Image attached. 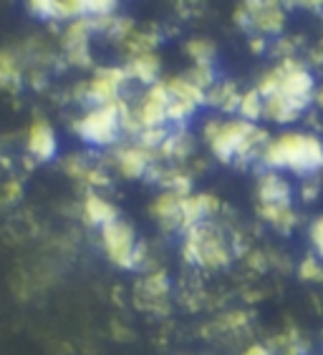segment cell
Instances as JSON below:
<instances>
[{"label":"cell","instance_id":"16","mask_svg":"<svg viewBox=\"0 0 323 355\" xmlns=\"http://www.w3.org/2000/svg\"><path fill=\"white\" fill-rule=\"evenodd\" d=\"M182 197L177 191H162L154 202H151V214L159 222L165 232H182Z\"/></svg>","mask_w":323,"mask_h":355},{"label":"cell","instance_id":"17","mask_svg":"<svg viewBox=\"0 0 323 355\" xmlns=\"http://www.w3.org/2000/svg\"><path fill=\"white\" fill-rule=\"evenodd\" d=\"M81 214H83V222L89 227H103L109 225V222H114V219H119V209L106 197H101L97 189L86 191L81 205Z\"/></svg>","mask_w":323,"mask_h":355},{"label":"cell","instance_id":"24","mask_svg":"<svg viewBox=\"0 0 323 355\" xmlns=\"http://www.w3.org/2000/svg\"><path fill=\"white\" fill-rule=\"evenodd\" d=\"M240 119L250 123H258L263 119V96L258 94V89L242 91L240 103H238V111H235Z\"/></svg>","mask_w":323,"mask_h":355},{"label":"cell","instance_id":"13","mask_svg":"<svg viewBox=\"0 0 323 355\" xmlns=\"http://www.w3.org/2000/svg\"><path fill=\"white\" fill-rule=\"evenodd\" d=\"M63 171H66L71 179L86 184L89 189H103V187L111 184L106 169H103L101 164H94V162H91L89 157H83V154H74V157L63 159Z\"/></svg>","mask_w":323,"mask_h":355},{"label":"cell","instance_id":"8","mask_svg":"<svg viewBox=\"0 0 323 355\" xmlns=\"http://www.w3.org/2000/svg\"><path fill=\"white\" fill-rule=\"evenodd\" d=\"M172 300V282L165 270H151L147 277H142L137 285V305L151 315L169 313Z\"/></svg>","mask_w":323,"mask_h":355},{"label":"cell","instance_id":"26","mask_svg":"<svg viewBox=\"0 0 323 355\" xmlns=\"http://www.w3.org/2000/svg\"><path fill=\"white\" fill-rule=\"evenodd\" d=\"M78 6L86 18H101V15H114L117 0H78Z\"/></svg>","mask_w":323,"mask_h":355},{"label":"cell","instance_id":"2","mask_svg":"<svg viewBox=\"0 0 323 355\" xmlns=\"http://www.w3.org/2000/svg\"><path fill=\"white\" fill-rule=\"evenodd\" d=\"M263 169L293 171L298 177H313L323 171V141L308 131H285L268 139L260 154Z\"/></svg>","mask_w":323,"mask_h":355},{"label":"cell","instance_id":"36","mask_svg":"<svg viewBox=\"0 0 323 355\" xmlns=\"http://www.w3.org/2000/svg\"><path fill=\"white\" fill-rule=\"evenodd\" d=\"M313 103H316L318 109H323V86H321V89L313 91Z\"/></svg>","mask_w":323,"mask_h":355},{"label":"cell","instance_id":"3","mask_svg":"<svg viewBox=\"0 0 323 355\" xmlns=\"http://www.w3.org/2000/svg\"><path fill=\"white\" fill-rule=\"evenodd\" d=\"M185 239H182V257L187 265L199 267V270H222L233 262L235 247L222 232V227H217L213 219L197 222L190 230H185Z\"/></svg>","mask_w":323,"mask_h":355},{"label":"cell","instance_id":"27","mask_svg":"<svg viewBox=\"0 0 323 355\" xmlns=\"http://www.w3.org/2000/svg\"><path fill=\"white\" fill-rule=\"evenodd\" d=\"M298 275L308 282H323V262L316 254H306L303 262L298 265Z\"/></svg>","mask_w":323,"mask_h":355},{"label":"cell","instance_id":"9","mask_svg":"<svg viewBox=\"0 0 323 355\" xmlns=\"http://www.w3.org/2000/svg\"><path fill=\"white\" fill-rule=\"evenodd\" d=\"M111 164L117 166V171L126 179H144L151 171V166L157 164V154L142 144L131 141L124 146H117L111 154Z\"/></svg>","mask_w":323,"mask_h":355},{"label":"cell","instance_id":"14","mask_svg":"<svg viewBox=\"0 0 323 355\" xmlns=\"http://www.w3.org/2000/svg\"><path fill=\"white\" fill-rule=\"evenodd\" d=\"M26 149L35 162H51V159H56L58 139H56V131L51 129V123H46L43 119L31 123L26 137Z\"/></svg>","mask_w":323,"mask_h":355},{"label":"cell","instance_id":"31","mask_svg":"<svg viewBox=\"0 0 323 355\" xmlns=\"http://www.w3.org/2000/svg\"><path fill=\"white\" fill-rule=\"evenodd\" d=\"M318 191H321V182L313 177H303V184H301V199L303 202H316Z\"/></svg>","mask_w":323,"mask_h":355},{"label":"cell","instance_id":"25","mask_svg":"<svg viewBox=\"0 0 323 355\" xmlns=\"http://www.w3.org/2000/svg\"><path fill=\"white\" fill-rule=\"evenodd\" d=\"M21 81V63L10 51H0V89H13Z\"/></svg>","mask_w":323,"mask_h":355},{"label":"cell","instance_id":"1","mask_svg":"<svg viewBox=\"0 0 323 355\" xmlns=\"http://www.w3.org/2000/svg\"><path fill=\"white\" fill-rule=\"evenodd\" d=\"M202 139L217 162L245 166L260 162V154L270 137L258 123H250L240 116H227L207 119L202 126Z\"/></svg>","mask_w":323,"mask_h":355},{"label":"cell","instance_id":"22","mask_svg":"<svg viewBox=\"0 0 323 355\" xmlns=\"http://www.w3.org/2000/svg\"><path fill=\"white\" fill-rule=\"evenodd\" d=\"M270 350L275 355H308L310 343L298 328H285L283 333H278L273 338Z\"/></svg>","mask_w":323,"mask_h":355},{"label":"cell","instance_id":"12","mask_svg":"<svg viewBox=\"0 0 323 355\" xmlns=\"http://www.w3.org/2000/svg\"><path fill=\"white\" fill-rule=\"evenodd\" d=\"M258 205H293V187L281 171L263 169L255 184Z\"/></svg>","mask_w":323,"mask_h":355},{"label":"cell","instance_id":"23","mask_svg":"<svg viewBox=\"0 0 323 355\" xmlns=\"http://www.w3.org/2000/svg\"><path fill=\"white\" fill-rule=\"evenodd\" d=\"M185 51L192 58V66H215L217 48H215L213 41H207V38H190Z\"/></svg>","mask_w":323,"mask_h":355},{"label":"cell","instance_id":"18","mask_svg":"<svg viewBox=\"0 0 323 355\" xmlns=\"http://www.w3.org/2000/svg\"><path fill=\"white\" fill-rule=\"evenodd\" d=\"M205 96H207L205 106H213V109L222 111V114H227V116H235L242 91L238 89L233 81H215L213 86L205 91Z\"/></svg>","mask_w":323,"mask_h":355},{"label":"cell","instance_id":"28","mask_svg":"<svg viewBox=\"0 0 323 355\" xmlns=\"http://www.w3.org/2000/svg\"><path fill=\"white\" fill-rule=\"evenodd\" d=\"M28 10L43 21L58 18V0H28Z\"/></svg>","mask_w":323,"mask_h":355},{"label":"cell","instance_id":"10","mask_svg":"<svg viewBox=\"0 0 323 355\" xmlns=\"http://www.w3.org/2000/svg\"><path fill=\"white\" fill-rule=\"evenodd\" d=\"M91 35H94V23L86 15L74 18L63 33V53H66L69 63H74L78 69L91 66Z\"/></svg>","mask_w":323,"mask_h":355},{"label":"cell","instance_id":"33","mask_svg":"<svg viewBox=\"0 0 323 355\" xmlns=\"http://www.w3.org/2000/svg\"><path fill=\"white\" fill-rule=\"evenodd\" d=\"M242 355H275V353L265 343H253V345H248V348L242 350Z\"/></svg>","mask_w":323,"mask_h":355},{"label":"cell","instance_id":"6","mask_svg":"<svg viewBox=\"0 0 323 355\" xmlns=\"http://www.w3.org/2000/svg\"><path fill=\"white\" fill-rule=\"evenodd\" d=\"M99 234H101V247L106 260L119 270H139L149 260L147 247L139 242L134 227L126 225L124 219H114L109 225L99 227Z\"/></svg>","mask_w":323,"mask_h":355},{"label":"cell","instance_id":"29","mask_svg":"<svg viewBox=\"0 0 323 355\" xmlns=\"http://www.w3.org/2000/svg\"><path fill=\"white\" fill-rule=\"evenodd\" d=\"M187 78H192L199 89H205V91L217 81V78H215V66H192L190 73H187Z\"/></svg>","mask_w":323,"mask_h":355},{"label":"cell","instance_id":"37","mask_svg":"<svg viewBox=\"0 0 323 355\" xmlns=\"http://www.w3.org/2000/svg\"><path fill=\"white\" fill-rule=\"evenodd\" d=\"M258 3H263V0H245L242 6H258Z\"/></svg>","mask_w":323,"mask_h":355},{"label":"cell","instance_id":"21","mask_svg":"<svg viewBox=\"0 0 323 355\" xmlns=\"http://www.w3.org/2000/svg\"><path fill=\"white\" fill-rule=\"evenodd\" d=\"M258 212H260V217L273 227L275 232L281 234L293 232L298 225V214L293 209V205H258Z\"/></svg>","mask_w":323,"mask_h":355},{"label":"cell","instance_id":"5","mask_svg":"<svg viewBox=\"0 0 323 355\" xmlns=\"http://www.w3.org/2000/svg\"><path fill=\"white\" fill-rule=\"evenodd\" d=\"M71 129L83 144L94 149H106L119 141L122 131V101L103 103V106H89L81 116L76 119Z\"/></svg>","mask_w":323,"mask_h":355},{"label":"cell","instance_id":"34","mask_svg":"<svg viewBox=\"0 0 323 355\" xmlns=\"http://www.w3.org/2000/svg\"><path fill=\"white\" fill-rule=\"evenodd\" d=\"M18 197H21V182H8L6 184V199L15 202Z\"/></svg>","mask_w":323,"mask_h":355},{"label":"cell","instance_id":"35","mask_svg":"<svg viewBox=\"0 0 323 355\" xmlns=\"http://www.w3.org/2000/svg\"><path fill=\"white\" fill-rule=\"evenodd\" d=\"M303 8H308V10H316V13H321L323 10V0H301Z\"/></svg>","mask_w":323,"mask_h":355},{"label":"cell","instance_id":"4","mask_svg":"<svg viewBox=\"0 0 323 355\" xmlns=\"http://www.w3.org/2000/svg\"><path fill=\"white\" fill-rule=\"evenodd\" d=\"M258 94L265 98V96H283L288 98L290 103H296L298 109H308L313 103V91H316V78L310 73L296 55H288L283 58L281 63H275L273 69L265 71L258 81Z\"/></svg>","mask_w":323,"mask_h":355},{"label":"cell","instance_id":"15","mask_svg":"<svg viewBox=\"0 0 323 355\" xmlns=\"http://www.w3.org/2000/svg\"><path fill=\"white\" fill-rule=\"evenodd\" d=\"M217 209H220L217 197L207 194V191H190V194L182 197V225H185V230H190L197 222L213 219L217 214Z\"/></svg>","mask_w":323,"mask_h":355},{"label":"cell","instance_id":"32","mask_svg":"<svg viewBox=\"0 0 323 355\" xmlns=\"http://www.w3.org/2000/svg\"><path fill=\"white\" fill-rule=\"evenodd\" d=\"M248 46H250V51H255V53H263V51L268 48V38H265V35H260V33H253V35H250Z\"/></svg>","mask_w":323,"mask_h":355},{"label":"cell","instance_id":"19","mask_svg":"<svg viewBox=\"0 0 323 355\" xmlns=\"http://www.w3.org/2000/svg\"><path fill=\"white\" fill-rule=\"evenodd\" d=\"M126 73H129L131 81H139L144 86H151V83L159 81V58L154 55V51H147V53H134L129 55L126 61Z\"/></svg>","mask_w":323,"mask_h":355},{"label":"cell","instance_id":"11","mask_svg":"<svg viewBox=\"0 0 323 355\" xmlns=\"http://www.w3.org/2000/svg\"><path fill=\"white\" fill-rule=\"evenodd\" d=\"M250 15V31L260 35H278L285 28V8L281 0H263L258 6H245Z\"/></svg>","mask_w":323,"mask_h":355},{"label":"cell","instance_id":"20","mask_svg":"<svg viewBox=\"0 0 323 355\" xmlns=\"http://www.w3.org/2000/svg\"><path fill=\"white\" fill-rule=\"evenodd\" d=\"M192 146H194L192 137L187 134L185 126H172L165 141L159 144L157 157L169 159V162H182V159H187L190 154H192Z\"/></svg>","mask_w":323,"mask_h":355},{"label":"cell","instance_id":"30","mask_svg":"<svg viewBox=\"0 0 323 355\" xmlns=\"http://www.w3.org/2000/svg\"><path fill=\"white\" fill-rule=\"evenodd\" d=\"M308 237H310V247H313V254L323 262V214L310 222Z\"/></svg>","mask_w":323,"mask_h":355},{"label":"cell","instance_id":"7","mask_svg":"<svg viewBox=\"0 0 323 355\" xmlns=\"http://www.w3.org/2000/svg\"><path fill=\"white\" fill-rule=\"evenodd\" d=\"M129 73L124 66H103L94 71V78L78 89V98L89 106H103V103H117L124 98V89L129 83Z\"/></svg>","mask_w":323,"mask_h":355}]
</instances>
